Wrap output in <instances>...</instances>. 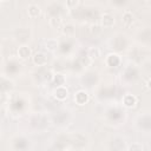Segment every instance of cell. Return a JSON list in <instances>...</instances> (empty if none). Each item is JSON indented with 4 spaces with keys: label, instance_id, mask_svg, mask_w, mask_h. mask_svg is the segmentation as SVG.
Returning <instances> with one entry per match:
<instances>
[{
    "label": "cell",
    "instance_id": "1",
    "mask_svg": "<svg viewBox=\"0 0 151 151\" xmlns=\"http://www.w3.org/2000/svg\"><path fill=\"white\" fill-rule=\"evenodd\" d=\"M33 63L37 65V66H44L47 64V57L44 52H37L34 55H33Z\"/></svg>",
    "mask_w": 151,
    "mask_h": 151
},
{
    "label": "cell",
    "instance_id": "2",
    "mask_svg": "<svg viewBox=\"0 0 151 151\" xmlns=\"http://www.w3.org/2000/svg\"><path fill=\"white\" fill-rule=\"evenodd\" d=\"M74 100H76V103H77L78 105H84V104L88 100V94H87V92L84 91V90L78 91V92L74 94Z\"/></svg>",
    "mask_w": 151,
    "mask_h": 151
},
{
    "label": "cell",
    "instance_id": "3",
    "mask_svg": "<svg viewBox=\"0 0 151 151\" xmlns=\"http://www.w3.org/2000/svg\"><path fill=\"white\" fill-rule=\"evenodd\" d=\"M100 22H101L103 27H112L113 24H114V17L110 13H105V14L101 15Z\"/></svg>",
    "mask_w": 151,
    "mask_h": 151
},
{
    "label": "cell",
    "instance_id": "4",
    "mask_svg": "<svg viewBox=\"0 0 151 151\" xmlns=\"http://www.w3.org/2000/svg\"><path fill=\"white\" fill-rule=\"evenodd\" d=\"M53 94H54V97H55L58 100H64V99L67 98L68 91H67V88H66L65 86H58V87L54 90Z\"/></svg>",
    "mask_w": 151,
    "mask_h": 151
},
{
    "label": "cell",
    "instance_id": "5",
    "mask_svg": "<svg viewBox=\"0 0 151 151\" xmlns=\"http://www.w3.org/2000/svg\"><path fill=\"white\" fill-rule=\"evenodd\" d=\"M41 13V9L40 7L37 5V4H31L28 7H27V14L29 18L34 19V18H38Z\"/></svg>",
    "mask_w": 151,
    "mask_h": 151
},
{
    "label": "cell",
    "instance_id": "6",
    "mask_svg": "<svg viewBox=\"0 0 151 151\" xmlns=\"http://www.w3.org/2000/svg\"><path fill=\"white\" fill-rule=\"evenodd\" d=\"M136 104H137V98L133 94L127 93V94H125L123 97V105L124 106H126V107H133V106H136Z\"/></svg>",
    "mask_w": 151,
    "mask_h": 151
},
{
    "label": "cell",
    "instance_id": "7",
    "mask_svg": "<svg viewBox=\"0 0 151 151\" xmlns=\"http://www.w3.org/2000/svg\"><path fill=\"white\" fill-rule=\"evenodd\" d=\"M18 55L21 59H27L31 55V48L27 45H21L18 48Z\"/></svg>",
    "mask_w": 151,
    "mask_h": 151
},
{
    "label": "cell",
    "instance_id": "8",
    "mask_svg": "<svg viewBox=\"0 0 151 151\" xmlns=\"http://www.w3.org/2000/svg\"><path fill=\"white\" fill-rule=\"evenodd\" d=\"M87 57L91 59V60H96L100 57V50L97 47V46H92L87 50Z\"/></svg>",
    "mask_w": 151,
    "mask_h": 151
},
{
    "label": "cell",
    "instance_id": "9",
    "mask_svg": "<svg viewBox=\"0 0 151 151\" xmlns=\"http://www.w3.org/2000/svg\"><path fill=\"white\" fill-rule=\"evenodd\" d=\"M76 33V27L72 24H66L63 27V34L66 37H73Z\"/></svg>",
    "mask_w": 151,
    "mask_h": 151
},
{
    "label": "cell",
    "instance_id": "10",
    "mask_svg": "<svg viewBox=\"0 0 151 151\" xmlns=\"http://www.w3.org/2000/svg\"><path fill=\"white\" fill-rule=\"evenodd\" d=\"M45 47H46V50H48V51H54V50H57V47H58V40L54 39V38L47 39L46 42H45Z\"/></svg>",
    "mask_w": 151,
    "mask_h": 151
},
{
    "label": "cell",
    "instance_id": "11",
    "mask_svg": "<svg viewBox=\"0 0 151 151\" xmlns=\"http://www.w3.org/2000/svg\"><path fill=\"white\" fill-rule=\"evenodd\" d=\"M122 21H123L124 25H130V24H132V21H133V15H132V13L129 12V11H125L124 14H123Z\"/></svg>",
    "mask_w": 151,
    "mask_h": 151
},
{
    "label": "cell",
    "instance_id": "12",
    "mask_svg": "<svg viewBox=\"0 0 151 151\" xmlns=\"http://www.w3.org/2000/svg\"><path fill=\"white\" fill-rule=\"evenodd\" d=\"M106 60H112V63L109 64V65L112 66V67H113V66H118V65L120 64V58H119L118 54H109Z\"/></svg>",
    "mask_w": 151,
    "mask_h": 151
},
{
    "label": "cell",
    "instance_id": "13",
    "mask_svg": "<svg viewBox=\"0 0 151 151\" xmlns=\"http://www.w3.org/2000/svg\"><path fill=\"white\" fill-rule=\"evenodd\" d=\"M50 25H51L52 27H54V28L60 27V25H61V18H60L59 15L52 17V18L50 19Z\"/></svg>",
    "mask_w": 151,
    "mask_h": 151
},
{
    "label": "cell",
    "instance_id": "14",
    "mask_svg": "<svg viewBox=\"0 0 151 151\" xmlns=\"http://www.w3.org/2000/svg\"><path fill=\"white\" fill-rule=\"evenodd\" d=\"M53 83L58 86H64V83H65V78L63 74H55L53 76Z\"/></svg>",
    "mask_w": 151,
    "mask_h": 151
},
{
    "label": "cell",
    "instance_id": "15",
    "mask_svg": "<svg viewBox=\"0 0 151 151\" xmlns=\"http://www.w3.org/2000/svg\"><path fill=\"white\" fill-rule=\"evenodd\" d=\"M127 151H144V146L142 143H132L129 146Z\"/></svg>",
    "mask_w": 151,
    "mask_h": 151
},
{
    "label": "cell",
    "instance_id": "16",
    "mask_svg": "<svg viewBox=\"0 0 151 151\" xmlns=\"http://www.w3.org/2000/svg\"><path fill=\"white\" fill-rule=\"evenodd\" d=\"M90 31H91L92 34H98V33L101 32V28H100V26H98V25H92V26L90 27Z\"/></svg>",
    "mask_w": 151,
    "mask_h": 151
},
{
    "label": "cell",
    "instance_id": "17",
    "mask_svg": "<svg viewBox=\"0 0 151 151\" xmlns=\"http://www.w3.org/2000/svg\"><path fill=\"white\" fill-rule=\"evenodd\" d=\"M79 4V1L74 0V1H66V6L67 7H72V6H77Z\"/></svg>",
    "mask_w": 151,
    "mask_h": 151
},
{
    "label": "cell",
    "instance_id": "18",
    "mask_svg": "<svg viewBox=\"0 0 151 151\" xmlns=\"http://www.w3.org/2000/svg\"><path fill=\"white\" fill-rule=\"evenodd\" d=\"M6 99V94L5 93H0V103H4Z\"/></svg>",
    "mask_w": 151,
    "mask_h": 151
}]
</instances>
